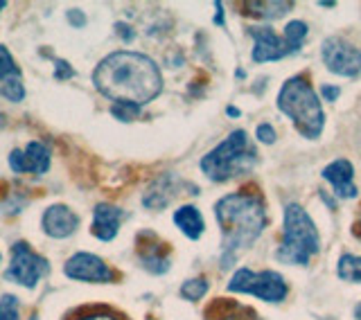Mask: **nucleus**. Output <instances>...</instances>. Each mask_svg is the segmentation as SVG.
<instances>
[{"label": "nucleus", "mask_w": 361, "mask_h": 320, "mask_svg": "<svg viewBox=\"0 0 361 320\" xmlns=\"http://www.w3.org/2000/svg\"><path fill=\"white\" fill-rule=\"evenodd\" d=\"M140 237L147 244L138 239V257L145 271H149L152 276H163L169 271V257H167V246L158 239L154 233H140Z\"/></svg>", "instance_id": "2eb2a0df"}, {"label": "nucleus", "mask_w": 361, "mask_h": 320, "mask_svg": "<svg viewBox=\"0 0 361 320\" xmlns=\"http://www.w3.org/2000/svg\"><path fill=\"white\" fill-rule=\"evenodd\" d=\"M174 223L188 239H192V242H197V239L203 235V230H206V221H203L201 212L195 208V205H180V208L174 212Z\"/></svg>", "instance_id": "6ab92c4d"}, {"label": "nucleus", "mask_w": 361, "mask_h": 320, "mask_svg": "<svg viewBox=\"0 0 361 320\" xmlns=\"http://www.w3.org/2000/svg\"><path fill=\"white\" fill-rule=\"evenodd\" d=\"M248 34L253 39V52L251 59L255 63H267V61H280L289 54H296L300 48L293 45L285 34L278 37V34L271 30L269 25H259V27H248Z\"/></svg>", "instance_id": "1a4fd4ad"}, {"label": "nucleus", "mask_w": 361, "mask_h": 320, "mask_svg": "<svg viewBox=\"0 0 361 320\" xmlns=\"http://www.w3.org/2000/svg\"><path fill=\"white\" fill-rule=\"evenodd\" d=\"M226 289L231 293L253 295L257 300H264L271 304H280L287 300L289 287L285 278L276 271H251V269H237L233 273L231 282L226 284Z\"/></svg>", "instance_id": "423d86ee"}, {"label": "nucleus", "mask_w": 361, "mask_h": 320, "mask_svg": "<svg viewBox=\"0 0 361 320\" xmlns=\"http://www.w3.org/2000/svg\"><path fill=\"white\" fill-rule=\"evenodd\" d=\"M32 320H37V316H32Z\"/></svg>", "instance_id": "f704fd0d"}, {"label": "nucleus", "mask_w": 361, "mask_h": 320, "mask_svg": "<svg viewBox=\"0 0 361 320\" xmlns=\"http://www.w3.org/2000/svg\"><path fill=\"white\" fill-rule=\"evenodd\" d=\"M257 163V152L244 129L233 131L214 149L201 158V171L212 183H228L242 174H248Z\"/></svg>", "instance_id": "39448f33"}, {"label": "nucleus", "mask_w": 361, "mask_h": 320, "mask_svg": "<svg viewBox=\"0 0 361 320\" xmlns=\"http://www.w3.org/2000/svg\"><path fill=\"white\" fill-rule=\"evenodd\" d=\"M77 320H120V318L111 316V314H88V316H82V318H77Z\"/></svg>", "instance_id": "c756f323"}, {"label": "nucleus", "mask_w": 361, "mask_h": 320, "mask_svg": "<svg viewBox=\"0 0 361 320\" xmlns=\"http://www.w3.org/2000/svg\"><path fill=\"white\" fill-rule=\"evenodd\" d=\"M7 7V3H5V0H0V11H3Z\"/></svg>", "instance_id": "72a5a7b5"}, {"label": "nucleus", "mask_w": 361, "mask_h": 320, "mask_svg": "<svg viewBox=\"0 0 361 320\" xmlns=\"http://www.w3.org/2000/svg\"><path fill=\"white\" fill-rule=\"evenodd\" d=\"M0 259H3V255H0Z\"/></svg>", "instance_id": "c9c22d12"}, {"label": "nucleus", "mask_w": 361, "mask_h": 320, "mask_svg": "<svg viewBox=\"0 0 361 320\" xmlns=\"http://www.w3.org/2000/svg\"><path fill=\"white\" fill-rule=\"evenodd\" d=\"M208 289H210V284H208L206 278H192V280H185L183 284H180L178 293H180V298H183V300L199 302L203 295L208 293Z\"/></svg>", "instance_id": "4be33fe9"}, {"label": "nucleus", "mask_w": 361, "mask_h": 320, "mask_svg": "<svg viewBox=\"0 0 361 320\" xmlns=\"http://www.w3.org/2000/svg\"><path fill=\"white\" fill-rule=\"evenodd\" d=\"M321 176L330 183L338 199H355L357 185H355V167L348 158H336L330 165H325Z\"/></svg>", "instance_id": "ddd939ff"}, {"label": "nucleus", "mask_w": 361, "mask_h": 320, "mask_svg": "<svg viewBox=\"0 0 361 320\" xmlns=\"http://www.w3.org/2000/svg\"><path fill=\"white\" fill-rule=\"evenodd\" d=\"M71 77H75V68L63 59H54V79L63 82V79H71Z\"/></svg>", "instance_id": "a878e982"}, {"label": "nucleus", "mask_w": 361, "mask_h": 320, "mask_svg": "<svg viewBox=\"0 0 361 320\" xmlns=\"http://www.w3.org/2000/svg\"><path fill=\"white\" fill-rule=\"evenodd\" d=\"M321 250V235L307 210L298 203L285 205L282 237L276 250V259L287 266H307Z\"/></svg>", "instance_id": "20e7f679"}, {"label": "nucleus", "mask_w": 361, "mask_h": 320, "mask_svg": "<svg viewBox=\"0 0 361 320\" xmlns=\"http://www.w3.org/2000/svg\"><path fill=\"white\" fill-rule=\"evenodd\" d=\"M63 273H66V278L77 280V282L104 284V282L116 280V271H113L104 259L93 253H75L63 264Z\"/></svg>", "instance_id": "9d476101"}, {"label": "nucleus", "mask_w": 361, "mask_h": 320, "mask_svg": "<svg viewBox=\"0 0 361 320\" xmlns=\"http://www.w3.org/2000/svg\"><path fill=\"white\" fill-rule=\"evenodd\" d=\"M203 320H259L251 307L240 304L231 298H217L206 307Z\"/></svg>", "instance_id": "f3484780"}, {"label": "nucleus", "mask_w": 361, "mask_h": 320, "mask_svg": "<svg viewBox=\"0 0 361 320\" xmlns=\"http://www.w3.org/2000/svg\"><path fill=\"white\" fill-rule=\"evenodd\" d=\"M221 230V255L219 266L228 271L240 253L251 248L267 228V205L255 192H233L214 203Z\"/></svg>", "instance_id": "f03ea898"}, {"label": "nucleus", "mask_w": 361, "mask_h": 320, "mask_svg": "<svg viewBox=\"0 0 361 320\" xmlns=\"http://www.w3.org/2000/svg\"><path fill=\"white\" fill-rule=\"evenodd\" d=\"M276 104L280 113L293 122L296 131L307 140H319L321 133L325 129V113L323 104L316 90L312 88L310 79L305 75L289 77L285 84H282Z\"/></svg>", "instance_id": "7ed1b4c3"}, {"label": "nucleus", "mask_w": 361, "mask_h": 320, "mask_svg": "<svg viewBox=\"0 0 361 320\" xmlns=\"http://www.w3.org/2000/svg\"><path fill=\"white\" fill-rule=\"evenodd\" d=\"M43 233L52 239H66L79 228V216L63 203H54L41 216Z\"/></svg>", "instance_id": "f8f14e48"}, {"label": "nucleus", "mask_w": 361, "mask_h": 320, "mask_svg": "<svg viewBox=\"0 0 361 320\" xmlns=\"http://www.w3.org/2000/svg\"><path fill=\"white\" fill-rule=\"evenodd\" d=\"M353 233H355V237H357V239H361V208H359V216H357V221H355Z\"/></svg>", "instance_id": "7c9ffc66"}, {"label": "nucleus", "mask_w": 361, "mask_h": 320, "mask_svg": "<svg viewBox=\"0 0 361 320\" xmlns=\"http://www.w3.org/2000/svg\"><path fill=\"white\" fill-rule=\"evenodd\" d=\"M321 95H323V99L325 101H336L338 99V95H341V88L338 86H323V90H321Z\"/></svg>", "instance_id": "cd10ccee"}, {"label": "nucleus", "mask_w": 361, "mask_h": 320, "mask_svg": "<svg viewBox=\"0 0 361 320\" xmlns=\"http://www.w3.org/2000/svg\"><path fill=\"white\" fill-rule=\"evenodd\" d=\"M93 84L113 104H133L142 109L161 95L163 75L152 56L118 50L97 63Z\"/></svg>", "instance_id": "f257e3e1"}, {"label": "nucleus", "mask_w": 361, "mask_h": 320, "mask_svg": "<svg viewBox=\"0 0 361 320\" xmlns=\"http://www.w3.org/2000/svg\"><path fill=\"white\" fill-rule=\"evenodd\" d=\"M116 30H118V34H120V37H122V41H133V32H131V27L129 25H124V23H118V25H116Z\"/></svg>", "instance_id": "c85d7f7f"}, {"label": "nucleus", "mask_w": 361, "mask_h": 320, "mask_svg": "<svg viewBox=\"0 0 361 320\" xmlns=\"http://www.w3.org/2000/svg\"><path fill=\"white\" fill-rule=\"evenodd\" d=\"M111 116L120 120V122H131L140 116V106H133V104H113L111 106Z\"/></svg>", "instance_id": "b1692460"}, {"label": "nucleus", "mask_w": 361, "mask_h": 320, "mask_svg": "<svg viewBox=\"0 0 361 320\" xmlns=\"http://www.w3.org/2000/svg\"><path fill=\"white\" fill-rule=\"evenodd\" d=\"M178 194V178L174 174H163L161 178H156L152 183V187L145 192L142 203L145 208L161 210L165 205L172 203V199Z\"/></svg>", "instance_id": "a211bd4d"}, {"label": "nucleus", "mask_w": 361, "mask_h": 320, "mask_svg": "<svg viewBox=\"0 0 361 320\" xmlns=\"http://www.w3.org/2000/svg\"><path fill=\"white\" fill-rule=\"evenodd\" d=\"M52 163V152L45 142L34 140L25 149H14L9 154V167L16 174H45Z\"/></svg>", "instance_id": "9b49d317"}, {"label": "nucleus", "mask_w": 361, "mask_h": 320, "mask_svg": "<svg viewBox=\"0 0 361 320\" xmlns=\"http://www.w3.org/2000/svg\"><path fill=\"white\" fill-rule=\"evenodd\" d=\"M20 318V304L18 298L11 293L0 295V320H18Z\"/></svg>", "instance_id": "5701e85b"}, {"label": "nucleus", "mask_w": 361, "mask_h": 320, "mask_svg": "<svg viewBox=\"0 0 361 320\" xmlns=\"http://www.w3.org/2000/svg\"><path fill=\"white\" fill-rule=\"evenodd\" d=\"M355 318H357V320H361V304L355 309Z\"/></svg>", "instance_id": "473e14b6"}, {"label": "nucleus", "mask_w": 361, "mask_h": 320, "mask_svg": "<svg viewBox=\"0 0 361 320\" xmlns=\"http://www.w3.org/2000/svg\"><path fill=\"white\" fill-rule=\"evenodd\" d=\"M291 7H293V3H287V0H259V3H242V9H251L246 16H255V18H262V20L282 18L285 14H289Z\"/></svg>", "instance_id": "aec40b11"}, {"label": "nucleus", "mask_w": 361, "mask_h": 320, "mask_svg": "<svg viewBox=\"0 0 361 320\" xmlns=\"http://www.w3.org/2000/svg\"><path fill=\"white\" fill-rule=\"evenodd\" d=\"M48 259L34 253L27 242H16L11 246V261L5 271V280L20 284L25 289H37V284L48 276Z\"/></svg>", "instance_id": "0eeeda50"}, {"label": "nucleus", "mask_w": 361, "mask_h": 320, "mask_svg": "<svg viewBox=\"0 0 361 320\" xmlns=\"http://www.w3.org/2000/svg\"><path fill=\"white\" fill-rule=\"evenodd\" d=\"M228 116H231V118H240V116H242V111H240V109H235V106H228Z\"/></svg>", "instance_id": "2f4dec72"}, {"label": "nucleus", "mask_w": 361, "mask_h": 320, "mask_svg": "<svg viewBox=\"0 0 361 320\" xmlns=\"http://www.w3.org/2000/svg\"><path fill=\"white\" fill-rule=\"evenodd\" d=\"M0 95L9 101H14V104H18V101H23V97H25L20 68L16 66L14 56L9 54L5 45H0Z\"/></svg>", "instance_id": "4468645a"}, {"label": "nucleus", "mask_w": 361, "mask_h": 320, "mask_svg": "<svg viewBox=\"0 0 361 320\" xmlns=\"http://www.w3.org/2000/svg\"><path fill=\"white\" fill-rule=\"evenodd\" d=\"M124 210L116 208L111 203H97L93 210V226H90V233L97 237L99 242H113L120 233V223L124 219Z\"/></svg>", "instance_id": "dca6fc26"}, {"label": "nucleus", "mask_w": 361, "mask_h": 320, "mask_svg": "<svg viewBox=\"0 0 361 320\" xmlns=\"http://www.w3.org/2000/svg\"><path fill=\"white\" fill-rule=\"evenodd\" d=\"M255 138H257V142H262V144H274L276 142V129L271 127V124H257V129H255Z\"/></svg>", "instance_id": "393cba45"}, {"label": "nucleus", "mask_w": 361, "mask_h": 320, "mask_svg": "<svg viewBox=\"0 0 361 320\" xmlns=\"http://www.w3.org/2000/svg\"><path fill=\"white\" fill-rule=\"evenodd\" d=\"M336 276L341 278L343 282L361 284V257L353 255V253H343L341 257H338Z\"/></svg>", "instance_id": "412c9836"}, {"label": "nucleus", "mask_w": 361, "mask_h": 320, "mask_svg": "<svg viewBox=\"0 0 361 320\" xmlns=\"http://www.w3.org/2000/svg\"><path fill=\"white\" fill-rule=\"evenodd\" d=\"M68 23H71L73 27H84L86 25V16H84V11L82 9H71L66 14Z\"/></svg>", "instance_id": "bb28decb"}, {"label": "nucleus", "mask_w": 361, "mask_h": 320, "mask_svg": "<svg viewBox=\"0 0 361 320\" xmlns=\"http://www.w3.org/2000/svg\"><path fill=\"white\" fill-rule=\"evenodd\" d=\"M321 59L330 73L353 79L361 73V50L343 37H330L321 45Z\"/></svg>", "instance_id": "6e6552de"}]
</instances>
